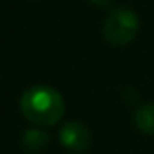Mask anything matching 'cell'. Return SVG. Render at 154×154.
I'll use <instances>...</instances> for the list:
<instances>
[{"label":"cell","mask_w":154,"mask_h":154,"mask_svg":"<svg viewBox=\"0 0 154 154\" xmlns=\"http://www.w3.org/2000/svg\"><path fill=\"white\" fill-rule=\"evenodd\" d=\"M139 28V17L129 7L114 8L103 25V35L108 43L113 47L128 45L137 33Z\"/></svg>","instance_id":"cell-2"},{"label":"cell","mask_w":154,"mask_h":154,"mask_svg":"<svg viewBox=\"0 0 154 154\" xmlns=\"http://www.w3.org/2000/svg\"><path fill=\"white\" fill-rule=\"evenodd\" d=\"M60 141L71 151H85L91 144V133L83 123L70 121L60 129Z\"/></svg>","instance_id":"cell-3"},{"label":"cell","mask_w":154,"mask_h":154,"mask_svg":"<svg viewBox=\"0 0 154 154\" xmlns=\"http://www.w3.org/2000/svg\"><path fill=\"white\" fill-rule=\"evenodd\" d=\"M20 109L28 121L48 126L60 121L65 111V103L57 90L45 85H37L22 94Z\"/></svg>","instance_id":"cell-1"},{"label":"cell","mask_w":154,"mask_h":154,"mask_svg":"<svg viewBox=\"0 0 154 154\" xmlns=\"http://www.w3.org/2000/svg\"><path fill=\"white\" fill-rule=\"evenodd\" d=\"M22 143L30 151H38L48 143V134L43 133V131H38V129H30L23 134Z\"/></svg>","instance_id":"cell-5"},{"label":"cell","mask_w":154,"mask_h":154,"mask_svg":"<svg viewBox=\"0 0 154 154\" xmlns=\"http://www.w3.org/2000/svg\"><path fill=\"white\" fill-rule=\"evenodd\" d=\"M93 2H96V4H100V5H106L109 0H93Z\"/></svg>","instance_id":"cell-6"},{"label":"cell","mask_w":154,"mask_h":154,"mask_svg":"<svg viewBox=\"0 0 154 154\" xmlns=\"http://www.w3.org/2000/svg\"><path fill=\"white\" fill-rule=\"evenodd\" d=\"M134 124L143 133L154 134V103L144 104L134 113Z\"/></svg>","instance_id":"cell-4"}]
</instances>
